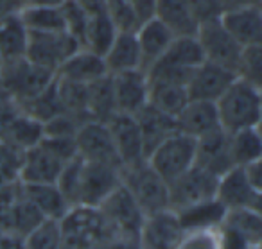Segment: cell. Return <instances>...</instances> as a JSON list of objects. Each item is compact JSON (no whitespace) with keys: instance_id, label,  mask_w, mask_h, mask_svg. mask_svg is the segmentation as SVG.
Wrapping results in <instances>:
<instances>
[{"instance_id":"6da1fadb","label":"cell","mask_w":262,"mask_h":249,"mask_svg":"<svg viewBox=\"0 0 262 249\" xmlns=\"http://www.w3.org/2000/svg\"><path fill=\"white\" fill-rule=\"evenodd\" d=\"M214 104L219 126L226 133L246 127H260L262 88L235 79Z\"/></svg>"},{"instance_id":"7a4b0ae2","label":"cell","mask_w":262,"mask_h":249,"mask_svg":"<svg viewBox=\"0 0 262 249\" xmlns=\"http://www.w3.org/2000/svg\"><path fill=\"white\" fill-rule=\"evenodd\" d=\"M99 212L104 220L112 245L135 247L140 226L146 215L139 208L135 199L129 195V192L122 187V183L102 201Z\"/></svg>"},{"instance_id":"3957f363","label":"cell","mask_w":262,"mask_h":249,"mask_svg":"<svg viewBox=\"0 0 262 249\" xmlns=\"http://www.w3.org/2000/svg\"><path fill=\"white\" fill-rule=\"evenodd\" d=\"M63 231V249H108L112 247L108 231L99 208L72 206L59 219Z\"/></svg>"},{"instance_id":"277c9868","label":"cell","mask_w":262,"mask_h":249,"mask_svg":"<svg viewBox=\"0 0 262 249\" xmlns=\"http://www.w3.org/2000/svg\"><path fill=\"white\" fill-rule=\"evenodd\" d=\"M120 183L135 199L144 215L169 208V185L147 162L120 169Z\"/></svg>"},{"instance_id":"5b68a950","label":"cell","mask_w":262,"mask_h":249,"mask_svg":"<svg viewBox=\"0 0 262 249\" xmlns=\"http://www.w3.org/2000/svg\"><path fill=\"white\" fill-rule=\"evenodd\" d=\"M205 61L196 36L174 38L160 59L147 70L149 79L187 84L190 72Z\"/></svg>"},{"instance_id":"8992f818","label":"cell","mask_w":262,"mask_h":249,"mask_svg":"<svg viewBox=\"0 0 262 249\" xmlns=\"http://www.w3.org/2000/svg\"><path fill=\"white\" fill-rule=\"evenodd\" d=\"M54 77V72H49L26 58L0 65V83L18 108L43 92Z\"/></svg>"},{"instance_id":"52a82bcc","label":"cell","mask_w":262,"mask_h":249,"mask_svg":"<svg viewBox=\"0 0 262 249\" xmlns=\"http://www.w3.org/2000/svg\"><path fill=\"white\" fill-rule=\"evenodd\" d=\"M149 167L165 181L171 183L176 177L185 174L196 163V140L176 131L165 138L160 145L149 152L146 158Z\"/></svg>"},{"instance_id":"ba28073f","label":"cell","mask_w":262,"mask_h":249,"mask_svg":"<svg viewBox=\"0 0 262 249\" xmlns=\"http://www.w3.org/2000/svg\"><path fill=\"white\" fill-rule=\"evenodd\" d=\"M217 179L201 167H190L185 174L169 183V210L178 213L215 199Z\"/></svg>"},{"instance_id":"9c48e42d","label":"cell","mask_w":262,"mask_h":249,"mask_svg":"<svg viewBox=\"0 0 262 249\" xmlns=\"http://www.w3.org/2000/svg\"><path fill=\"white\" fill-rule=\"evenodd\" d=\"M117 187H120V167L81 160L76 206L99 208Z\"/></svg>"},{"instance_id":"30bf717a","label":"cell","mask_w":262,"mask_h":249,"mask_svg":"<svg viewBox=\"0 0 262 249\" xmlns=\"http://www.w3.org/2000/svg\"><path fill=\"white\" fill-rule=\"evenodd\" d=\"M77 49H81V45L65 31L63 33H29L26 59L56 74L59 65Z\"/></svg>"},{"instance_id":"8fae6325","label":"cell","mask_w":262,"mask_h":249,"mask_svg":"<svg viewBox=\"0 0 262 249\" xmlns=\"http://www.w3.org/2000/svg\"><path fill=\"white\" fill-rule=\"evenodd\" d=\"M196 38L201 52H203L205 61L214 63V65H219L235 74V66L243 47L226 33V29L221 26L219 20L198 27Z\"/></svg>"},{"instance_id":"7c38bea8","label":"cell","mask_w":262,"mask_h":249,"mask_svg":"<svg viewBox=\"0 0 262 249\" xmlns=\"http://www.w3.org/2000/svg\"><path fill=\"white\" fill-rule=\"evenodd\" d=\"M185 230L172 210H162L144 217L137 238V249H176Z\"/></svg>"},{"instance_id":"4fadbf2b","label":"cell","mask_w":262,"mask_h":249,"mask_svg":"<svg viewBox=\"0 0 262 249\" xmlns=\"http://www.w3.org/2000/svg\"><path fill=\"white\" fill-rule=\"evenodd\" d=\"M74 140H76L77 156L81 160L120 167L115 147H113L112 134H110V129L104 122H99V120L83 122L77 129Z\"/></svg>"},{"instance_id":"5bb4252c","label":"cell","mask_w":262,"mask_h":249,"mask_svg":"<svg viewBox=\"0 0 262 249\" xmlns=\"http://www.w3.org/2000/svg\"><path fill=\"white\" fill-rule=\"evenodd\" d=\"M215 199L228 210H260L262 190L248 181L243 167H233L217 179Z\"/></svg>"},{"instance_id":"9a60e30c","label":"cell","mask_w":262,"mask_h":249,"mask_svg":"<svg viewBox=\"0 0 262 249\" xmlns=\"http://www.w3.org/2000/svg\"><path fill=\"white\" fill-rule=\"evenodd\" d=\"M106 126L112 134L113 147H115L117 158H119L122 169L146 162L142 134H140L135 117L117 113L106 122Z\"/></svg>"},{"instance_id":"2e32d148","label":"cell","mask_w":262,"mask_h":249,"mask_svg":"<svg viewBox=\"0 0 262 249\" xmlns=\"http://www.w3.org/2000/svg\"><path fill=\"white\" fill-rule=\"evenodd\" d=\"M110 77H112L117 113L135 117L146 108L149 97V79L144 70H129V72L113 74Z\"/></svg>"},{"instance_id":"e0dca14e","label":"cell","mask_w":262,"mask_h":249,"mask_svg":"<svg viewBox=\"0 0 262 249\" xmlns=\"http://www.w3.org/2000/svg\"><path fill=\"white\" fill-rule=\"evenodd\" d=\"M63 167L65 162L40 142L38 145L22 152L18 181L22 185H56Z\"/></svg>"},{"instance_id":"ac0fdd59","label":"cell","mask_w":262,"mask_h":249,"mask_svg":"<svg viewBox=\"0 0 262 249\" xmlns=\"http://www.w3.org/2000/svg\"><path fill=\"white\" fill-rule=\"evenodd\" d=\"M235 79V74L230 70L214 65V63L203 61L190 72V77L187 81L189 99L215 102Z\"/></svg>"},{"instance_id":"d6986e66","label":"cell","mask_w":262,"mask_h":249,"mask_svg":"<svg viewBox=\"0 0 262 249\" xmlns=\"http://www.w3.org/2000/svg\"><path fill=\"white\" fill-rule=\"evenodd\" d=\"M226 33L241 45H262V9L260 6H244V8L225 11L219 18Z\"/></svg>"},{"instance_id":"ffe728a7","label":"cell","mask_w":262,"mask_h":249,"mask_svg":"<svg viewBox=\"0 0 262 249\" xmlns=\"http://www.w3.org/2000/svg\"><path fill=\"white\" fill-rule=\"evenodd\" d=\"M194 165L214 174L215 177H221L225 172L233 169L228 147V133L219 127L196 140V163Z\"/></svg>"},{"instance_id":"44dd1931","label":"cell","mask_w":262,"mask_h":249,"mask_svg":"<svg viewBox=\"0 0 262 249\" xmlns=\"http://www.w3.org/2000/svg\"><path fill=\"white\" fill-rule=\"evenodd\" d=\"M104 76H108V70H106L102 56L94 54L83 47L77 49L72 56H69L56 70L58 79L84 84V86Z\"/></svg>"},{"instance_id":"7402d4cb","label":"cell","mask_w":262,"mask_h":249,"mask_svg":"<svg viewBox=\"0 0 262 249\" xmlns=\"http://www.w3.org/2000/svg\"><path fill=\"white\" fill-rule=\"evenodd\" d=\"M176 127L180 133L194 140H200L205 134L219 129L221 126H219L215 104L207 101H189L176 117Z\"/></svg>"},{"instance_id":"603a6c76","label":"cell","mask_w":262,"mask_h":249,"mask_svg":"<svg viewBox=\"0 0 262 249\" xmlns=\"http://www.w3.org/2000/svg\"><path fill=\"white\" fill-rule=\"evenodd\" d=\"M137 41H139L140 58H142V70L147 72L158 59L164 56V52L172 43L174 36L165 26H162L157 18H149L142 22L135 31Z\"/></svg>"},{"instance_id":"cb8c5ba5","label":"cell","mask_w":262,"mask_h":249,"mask_svg":"<svg viewBox=\"0 0 262 249\" xmlns=\"http://www.w3.org/2000/svg\"><path fill=\"white\" fill-rule=\"evenodd\" d=\"M102 59L110 76L129 70H142V58L135 31H119Z\"/></svg>"},{"instance_id":"d4e9b609","label":"cell","mask_w":262,"mask_h":249,"mask_svg":"<svg viewBox=\"0 0 262 249\" xmlns=\"http://www.w3.org/2000/svg\"><path fill=\"white\" fill-rule=\"evenodd\" d=\"M153 18L167 27L174 38L196 36L200 27L185 0H157Z\"/></svg>"},{"instance_id":"484cf974","label":"cell","mask_w":262,"mask_h":249,"mask_svg":"<svg viewBox=\"0 0 262 249\" xmlns=\"http://www.w3.org/2000/svg\"><path fill=\"white\" fill-rule=\"evenodd\" d=\"M137 124H139L140 134H142L144 142V151H146V158L149 152L153 151L157 145H160L165 138L174 134L178 131L176 127V119L165 115V113L158 111V109L151 108L149 104L135 115Z\"/></svg>"},{"instance_id":"4316f807","label":"cell","mask_w":262,"mask_h":249,"mask_svg":"<svg viewBox=\"0 0 262 249\" xmlns=\"http://www.w3.org/2000/svg\"><path fill=\"white\" fill-rule=\"evenodd\" d=\"M189 92L187 84L172 83V81H157L149 79V97L147 104L165 115L176 119L178 113L185 108L189 102Z\"/></svg>"},{"instance_id":"83f0119b","label":"cell","mask_w":262,"mask_h":249,"mask_svg":"<svg viewBox=\"0 0 262 249\" xmlns=\"http://www.w3.org/2000/svg\"><path fill=\"white\" fill-rule=\"evenodd\" d=\"M41 138H43V124L24 111H18V115L6 126V129L0 134V140L20 152H26L27 149L38 145Z\"/></svg>"},{"instance_id":"f1b7e54d","label":"cell","mask_w":262,"mask_h":249,"mask_svg":"<svg viewBox=\"0 0 262 249\" xmlns=\"http://www.w3.org/2000/svg\"><path fill=\"white\" fill-rule=\"evenodd\" d=\"M29 33L18 15L0 22V65L26 58Z\"/></svg>"},{"instance_id":"f546056e","label":"cell","mask_w":262,"mask_h":249,"mask_svg":"<svg viewBox=\"0 0 262 249\" xmlns=\"http://www.w3.org/2000/svg\"><path fill=\"white\" fill-rule=\"evenodd\" d=\"M228 147L233 167H246L262 160L260 127H246L228 133Z\"/></svg>"},{"instance_id":"4dcf8cb0","label":"cell","mask_w":262,"mask_h":249,"mask_svg":"<svg viewBox=\"0 0 262 249\" xmlns=\"http://www.w3.org/2000/svg\"><path fill=\"white\" fill-rule=\"evenodd\" d=\"M86 111L90 120L108 122L113 115H117L115 97H113L112 77L104 76L94 83L86 84Z\"/></svg>"},{"instance_id":"1f68e13d","label":"cell","mask_w":262,"mask_h":249,"mask_svg":"<svg viewBox=\"0 0 262 249\" xmlns=\"http://www.w3.org/2000/svg\"><path fill=\"white\" fill-rule=\"evenodd\" d=\"M24 195L36 206L43 219H61L69 212V205L56 185H22Z\"/></svg>"},{"instance_id":"d6a6232c","label":"cell","mask_w":262,"mask_h":249,"mask_svg":"<svg viewBox=\"0 0 262 249\" xmlns=\"http://www.w3.org/2000/svg\"><path fill=\"white\" fill-rule=\"evenodd\" d=\"M176 213V212H174ZM226 210L217 199L201 202L192 208H187L183 212H178L180 224L185 231L190 230H217L225 219Z\"/></svg>"},{"instance_id":"836d02e7","label":"cell","mask_w":262,"mask_h":249,"mask_svg":"<svg viewBox=\"0 0 262 249\" xmlns=\"http://www.w3.org/2000/svg\"><path fill=\"white\" fill-rule=\"evenodd\" d=\"M117 33H119V29L113 24V20L108 16V13L90 16L83 41H81V47L97 56H104L106 51L110 49V45L115 40Z\"/></svg>"},{"instance_id":"e575fe53","label":"cell","mask_w":262,"mask_h":249,"mask_svg":"<svg viewBox=\"0 0 262 249\" xmlns=\"http://www.w3.org/2000/svg\"><path fill=\"white\" fill-rule=\"evenodd\" d=\"M27 33H63V16L59 8H33L24 6L18 13Z\"/></svg>"},{"instance_id":"d590c367","label":"cell","mask_w":262,"mask_h":249,"mask_svg":"<svg viewBox=\"0 0 262 249\" xmlns=\"http://www.w3.org/2000/svg\"><path fill=\"white\" fill-rule=\"evenodd\" d=\"M20 111L27 113V115L36 119L38 122H41V124L49 122V120L54 119V117L61 115L63 108H61V102H59L56 77L43 92H40L36 97H33L31 101H27L26 104L20 106Z\"/></svg>"},{"instance_id":"8d00e7d4","label":"cell","mask_w":262,"mask_h":249,"mask_svg":"<svg viewBox=\"0 0 262 249\" xmlns=\"http://www.w3.org/2000/svg\"><path fill=\"white\" fill-rule=\"evenodd\" d=\"M221 226L237 231L253 244L262 245V215L260 210H228Z\"/></svg>"},{"instance_id":"74e56055","label":"cell","mask_w":262,"mask_h":249,"mask_svg":"<svg viewBox=\"0 0 262 249\" xmlns=\"http://www.w3.org/2000/svg\"><path fill=\"white\" fill-rule=\"evenodd\" d=\"M56 86H58V95L63 113L74 117L79 122L90 120L86 111V86L84 84L70 83V81H63L56 77Z\"/></svg>"},{"instance_id":"f35d334b","label":"cell","mask_w":262,"mask_h":249,"mask_svg":"<svg viewBox=\"0 0 262 249\" xmlns=\"http://www.w3.org/2000/svg\"><path fill=\"white\" fill-rule=\"evenodd\" d=\"M26 249H63V231L58 219H43L22 237Z\"/></svg>"},{"instance_id":"ab89813d","label":"cell","mask_w":262,"mask_h":249,"mask_svg":"<svg viewBox=\"0 0 262 249\" xmlns=\"http://www.w3.org/2000/svg\"><path fill=\"white\" fill-rule=\"evenodd\" d=\"M235 77L262 88V45L243 47L235 66Z\"/></svg>"},{"instance_id":"60d3db41","label":"cell","mask_w":262,"mask_h":249,"mask_svg":"<svg viewBox=\"0 0 262 249\" xmlns=\"http://www.w3.org/2000/svg\"><path fill=\"white\" fill-rule=\"evenodd\" d=\"M59 11H61V16H63L65 33L70 34V36H72L74 40H77V43L81 45L90 16L77 6L76 0H65V2L59 6Z\"/></svg>"},{"instance_id":"b9f144b4","label":"cell","mask_w":262,"mask_h":249,"mask_svg":"<svg viewBox=\"0 0 262 249\" xmlns=\"http://www.w3.org/2000/svg\"><path fill=\"white\" fill-rule=\"evenodd\" d=\"M106 13L119 31H137L140 26L127 0H104Z\"/></svg>"},{"instance_id":"7bdbcfd3","label":"cell","mask_w":262,"mask_h":249,"mask_svg":"<svg viewBox=\"0 0 262 249\" xmlns=\"http://www.w3.org/2000/svg\"><path fill=\"white\" fill-rule=\"evenodd\" d=\"M176 249H221L217 230H190L185 231Z\"/></svg>"},{"instance_id":"ee69618b","label":"cell","mask_w":262,"mask_h":249,"mask_svg":"<svg viewBox=\"0 0 262 249\" xmlns=\"http://www.w3.org/2000/svg\"><path fill=\"white\" fill-rule=\"evenodd\" d=\"M185 2L189 6L190 13H192L194 20L198 22V26L215 22L223 15V8L219 4V0H185Z\"/></svg>"},{"instance_id":"f6af8a7d","label":"cell","mask_w":262,"mask_h":249,"mask_svg":"<svg viewBox=\"0 0 262 249\" xmlns=\"http://www.w3.org/2000/svg\"><path fill=\"white\" fill-rule=\"evenodd\" d=\"M127 2H129V6H131V9H133V13H135L139 24L153 18L157 0H127Z\"/></svg>"},{"instance_id":"bcb514c9","label":"cell","mask_w":262,"mask_h":249,"mask_svg":"<svg viewBox=\"0 0 262 249\" xmlns=\"http://www.w3.org/2000/svg\"><path fill=\"white\" fill-rule=\"evenodd\" d=\"M260 163L262 160H258V162H253L250 163V165L243 167L244 174H246L248 181H250L251 185H253L255 188H258V190H262V172H260Z\"/></svg>"},{"instance_id":"7dc6e473","label":"cell","mask_w":262,"mask_h":249,"mask_svg":"<svg viewBox=\"0 0 262 249\" xmlns=\"http://www.w3.org/2000/svg\"><path fill=\"white\" fill-rule=\"evenodd\" d=\"M22 6V0H0V22L18 15Z\"/></svg>"},{"instance_id":"c3c4849f","label":"cell","mask_w":262,"mask_h":249,"mask_svg":"<svg viewBox=\"0 0 262 249\" xmlns=\"http://www.w3.org/2000/svg\"><path fill=\"white\" fill-rule=\"evenodd\" d=\"M76 2L88 16H95V15H102V13H106L104 0H76Z\"/></svg>"},{"instance_id":"681fc988","label":"cell","mask_w":262,"mask_h":249,"mask_svg":"<svg viewBox=\"0 0 262 249\" xmlns=\"http://www.w3.org/2000/svg\"><path fill=\"white\" fill-rule=\"evenodd\" d=\"M0 249H26L24 247L22 237L13 233H2L0 235Z\"/></svg>"},{"instance_id":"f907efd6","label":"cell","mask_w":262,"mask_h":249,"mask_svg":"<svg viewBox=\"0 0 262 249\" xmlns=\"http://www.w3.org/2000/svg\"><path fill=\"white\" fill-rule=\"evenodd\" d=\"M219 4L223 8V13L230 11V9L244 8V6H260V0H219Z\"/></svg>"},{"instance_id":"816d5d0a","label":"cell","mask_w":262,"mask_h":249,"mask_svg":"<svg viewBox=\"0 0 262 249\" xmlns=\"http://www.w3.org/2000/svg\"><path fill=\"white\" fill-rule=\"evenodd\" d=\"M63 2L65 0H24V6H33V8H59Z\"/></svg>"},{"instance_id":"f5cc1de1","label":"cell","mask_w":262,"mask_h":249,"mask_svg":"<svg viewBox=\"0 0 262 249\" xmlns=\"http://www.w3.org/2000/svg\"><path fill=\"white\" fill-rule=\"evenodd\" d=\"M255 249H262V245H260V247H255Z\"/></svg>"},{"instance_id":"db71d44e","label":"cell","mask_w":262,"mask_h":249,"mask_svg":"<svg viewBox=\"0 0 262 249\" xmlns=\"http://www.w3.org/2000/svg\"><path fill=\"white\" fill-rule=\"evenodd\" d=\"M22 4H24V0H22Z\"/></svg>"}]
</instances>
